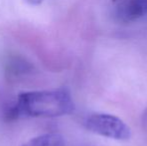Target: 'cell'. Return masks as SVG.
<instances>
[{"mask_svg":"<svg viewBox=\"0 0 147 146\" xmlns=\"http://www.w3.org/2000/svg\"><path fill=\"white\" fill-rule=\"evenodd\" d=\"M74 103L69 91L63 88L20 94L15 105L8 112V117L26 115L31 117H57L70 114Z\"/></svg>","mask_w":147,"mask_h":146,"instance_id":"6da1fadb","label":"cell"},{"mask_svg":"<svg viewBox=\"0 0 147 146\" xmlns=\"http://www.w3.org/2000/svg\"><path fill=\"white\" fill-rule=\"evenodd\" d=\"M85 127L95 134L115 140H127L131 136V130L123 120L107 113L91 114L86 118Z\"/></svg>","mask_w":147,"mask_h":146,"instance_id":"7a4b0ae2","label":"cell"},{"mask_svg":"<svg viewBox=\"0 0 147 146\" xmlns=\"http://www.w3.org/2000/svg\"><path fill=\"white\" fill-rule=\"evenodd\" d=\"M114 14L118 19L124 22L133 21L145 15L138 0H116Z\"/></svg>","mask_w":147,"mask_h":146,"instance_id":"3957f363","label":"cell"},{"mask_svg":"<svg viewBox=\"0 0 147 146\" xmlns=\"http://www.w3.org/2000/svg\"><path fill=\"white\" fill-rule=\"evenodd\" d=\"M22 146H65L61 135L57 133H46L28 140Z\"/></svg>","mask_w":147,"mask_h":146,"instance_id":"277c9868","label":"cell"},{"mask_svg":"<svg viewBox=\"0 0 147 146\" xmlns=\"http://www.w3.org/2000/svg\"><path fill=\"white\" fill-rule=\"evenodd\" d=\"M28 67L26 66V63H24L23 61H17L14 60L11 64H9V73L12 74L13 76H16L17 74L21 72H26Z\"/></svg>","mask_w":147,"mask_h":146,"instance_id":"5b68a950","label":"cell"},{"mask_svg":"<svg viewBox=\"0 0 147 146\" xmlns=\"http://www.w3.org/2000/svg\"><path fill=\"white\" fill-rule=\"evenodd\" d=\"M138 2H139L140 6H141L144 14L146 15L147 14V0H138Z\"/></svg>","mask_w":147,"mask_h":146,"instance_id":"8992f818","label":"cell"},{"mask_svg":"<svg viewBox=\"0 0 147 146\" xmlns=\"http://www.w3.org/2000/svg\"><path fill=\"white\" fill-rule=\"evenodd\" d=\"M26 1H28L31 4H39L42 0H26Z\"/></svg>","mask_w":147,"mask_h":146,"instance_id":"52a82bcc","label":"cell"}]
</instances>
